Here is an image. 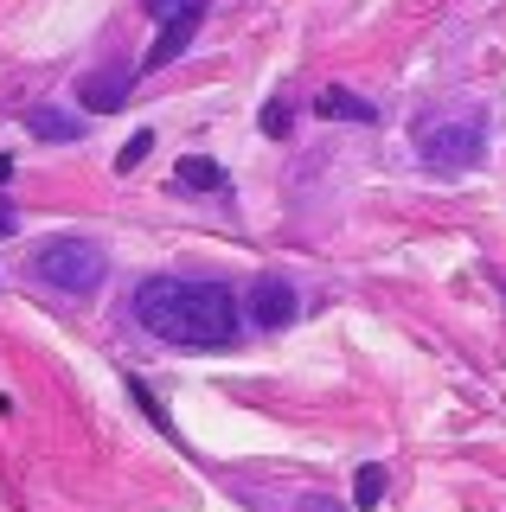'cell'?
<instances>
[{
  "instance_id": "9a60e30c",
  "label": "cell",
  "mask_w": 506,
  "mask_h": 512,
  "mask_svg": "<svg viewBox=\"0 0 506 512\" xmlns=\"http://www.w3.org/2000/svg\"><path fill=\"white\" fill-rule=\"evenodd\" d=\"M141 7H148L154 20H167V13H180V0H141Z\"/></svg>"
},
{
  "instance_id": "8fae6325",
  "label": "cell",
  "mask_w": 506,
  "mask_h": 512,
  "mask_svg": "<svg viewBox=\"0 0 506 512\" xmlns=\"http://www.w3.org/2000/svg\"><path fill=\"white\" fill-rule=\"evenodd\" d=\"M148 154H154V128H135V135L122 141V154H116V173H135Z\"/></svg>"
},
{
  "instance_id": "7c38bea8",
  "label": "cell",
  "mask_w": 506,
  "mask_h": 512,
  "mask_svg": "<svg viewBox=\"0 0 506 512\" xmlns=\"http://www.w3.org/2000/svg\"><path fill=\"white\" fill-rule=\"evenodd\" d=\"M289 128H295V109H289V103H282V96H276V103L263 109V135H270V141H282V135H289Z\"/></svg>"
},
{
  "instance_id": "277c9868",
  "label": "cell",
  "mask_w": 506,
  "mask_h": 512,
  "mask_svg": "<svg viewBox=\"0 0 506 512\" xmlns=\"http://www.w3.org/2000/svg\"><path fill=\"white\" fill-rule=\"evenodd\" d=\"M129 90H135V71H129V64H97V71L77 77V103H84L90 116H116V109L129 103Z\"/></svg>"
},
{
  "instance_id": "3957f363",
  "label": "cell",
  "mask_w": 506,
  "mask_h": 512,
  "mask_svg": "<svg viewBox=\"0 0 506 512\" xmlns=\"http://www.w3.org/2000/svg\"><path fill=\"white\" fill-rule=\"evenodd\" d=\"M33 276L45 288H65V295H90V288H103V276H109V256H103V244H90V237H45L33 250Z\"/></svg>"
},
{
  "instance_id": "4fadbf2b",
  "label": "cell",
  "mask_w": 506,
  "mask_h": 512,
  "mask_svg": "<svg viewBox=\"0 0 506 512\" xmlns=\"http://www.w3.org/2000/svg\"><path fill=\"white\" fill-rule=\"evenodd\" d=\"M295 512H346V506H334V500H321V493H308V500L295 506ZM353 512H359V506H353Z\"/></svg>"
},
{
  "instance_id": "ba28073f",
  "label": "cell",
  "mask_w": 506,
  "mask_h": 512,
  "mask_svg": "<svg viewBox=\"0 0 506 512\" xmlns=\"http://www.w3.org/2000/svg\"><path fill=\"white\" fill-rule=\"evenodd\" d=\"M26 128H33L39 141H77L84 135V122L65 116V109H26Z\"/></svg>"
},
{
  "instance_id": "8992f818",
  "label": "cell",
  "mask_w": 506,
  "mask_h": 512,
  "mask_svg": "<svg viewBox=\"0 0 506 512\" xmlns=\"http://www.w3.org/2000/svg\"><path fill=\"white\" fill-rule=\"evenodd\" d=\"M205 7H212V0H180V13H167V20H161V32H154V52L141 58V64H148V71H161V64L180 58L186 45H193V32H199V20H205Z\"/></svg>"
},
{
  "instance_id": "7a4b0ae2",
  "label": "cell",
  "mask_w": 506,
  "mask_h": 512,
  "mask_svg": "<svg viewBox=\"0 0 506 512\" xmlns=\"http://www.w3.org/2000/svg\"><path fill=\"white\" fill-rule=\"evenodd\" d=\"M417 154L436 173H474L487 160V116L481 109H442V116L417 122Z\"/></svg>"
},
{
  "instance_id": "30bf717a",
  "label": "cell",
  "mask_w": 506,
  "mask_h": 512,
  "mask_svg": "<svg viewBox=\"0 0 506 512\" xmlns=\"http://www.w3.org/2000/svg\"><path fill=\"white\" fill-rule=\"evenodd\" d=\"M378 500H385V468H378V461H366V468L353 474V506H359V512H372Z\"/></svg>"
},
{
  "instance_id": "5bb4252c",
  "label": "cell",
  "mask_w": 506,
  "mask_h": 512,
  "mask_svg": "<svg viewBox=\"0 0 506 512\" xmlns=\"http://www.w3.org/2000/svg\"><path fill=\"white\" fill-rule=\"evenodd\" d=\"M13 231H20V212H13V205L0 199V237H13Z\"/></svg>"
},
{
  "instance_id": "5b68a950",
  "label": "cell",
  "mask_w": 506,
  "mask_h": 512,
  "mask_svg": "<svg viewBox=\"0 0 506 512\" xmlns=\"http://www.w3.org/2000/svg\"><path fill=\"white\" fill-rule=\"evenodd\" d=\"M244 314L257 320V327H289V320L302 314V295H295V282H289V276H257V282H250Z\"/></svg>"
},
{
  "instance_id": "6da1fadb",
  "label": "cell",
  "mask_w": 506,
  "mask_h": 512,
  "mask_svg": "<svg viewBox=\"0 0 506 512\" xmlns=\"http://www.w3.org/2000/svg\"><path fill=\"white\" fill-rule=\"evenodd\" d=\"M135 320L167 346L186 352H225L244 333V308L225 282H193V276H141L135 282Z\"/></svg>"
},
{
  "instance_id": "9c48e42d",
  "label": "cell",
  "mask_w": 506,
  "mask_h": 512,
  "mask_svg": "<svg viewBox=\"0 0 506 512\" xmlns=\"http://www.w3.org/2000/svg\"><path fill=\"white\" fill-rule=\"evenodd\" d=\"M173 180H180L186 192H218V186H225V173H218V160H205V154H186L180 167H173Z\"/></svg>"
},
{
  "instance_id": "52a82bcc",
  "label": "cell",
  "mask_w": 506,
  "mask_h": 512,
  "mask_svg": "<svg viewBox=\"0 0 506 512\" xmlns=\"http://www.w3.org/2000/svg\"><path fill=\"white\" fill-rule=\"evenodd\" d=\"M314 116H327V122H378V109H372L359 90L334 84V90H321V96H314Z\"/></svg>"
}]
</instances>
